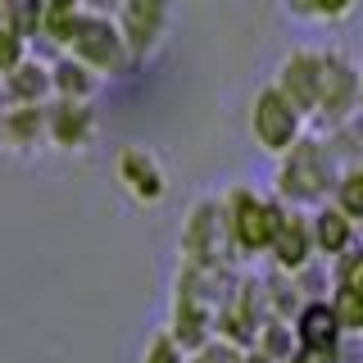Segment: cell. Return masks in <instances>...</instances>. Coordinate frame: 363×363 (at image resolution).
<instances>
[{"label":"cell","instance_id":"6da1fadb","mask_svg":"<svg viewBox=\"0 0 363 363\" xmlns=\"http://www.w3.org/2000/svg\"><path fill=\"white\" fill-rule=\"evenodd\" d=\"M295 132H300V109H295L277 86L259 91V100H255V136L259 141H264L268 150H286L295 141Z\"/></svg>","mask_w":363,"mask_h":363},{"label":"cell","instance_id":"7a4b0ae2","mask_svg":"<svg viewBox=\"0 0 363 363\" xmlns=\"http://www.w3.org/2000/svg\"><path fill=\"white\" fill-rule=\"evenodd\" d=\"M68 50L86 68H113L123 60V41L105 18H77V32H73V41H68Z\"/></svg>","mask_w":363,"mask_h":363},{"label":"cell","instance_id":"3957f363","mask_svg":"<svg viewBox=\"0 0 363 363\" xmlns=\"http://www.w3.org/2000/svg\"><path fill=\"white\" fill-rule=\"evenodd\" d=\"M91 132H96V118H91V109L82 100H60V105H50V113H45V136L60 150H82L91 141Z\"/></svg>","mask_w":363,"mask_h":363},{"label":"cell","instance_id":"277c9868","mask_svg":"<svg viewBox=\"0 0 363 363\" xmlns=\"http://www.w3.org/2000/svg\"><path fill=\"white\" fill-rule=\"evenodd\" d=\"M277 91L295 109H313L318 96H323V60H318V55H291L286 68H281V86Z\"/></svg>","mask_w":363,"mask_h":363},{"label":"cell","instance_id":"5b68a950","mask_svg":"<svg viewBox=\"0 0 363 363\" xmlns=\"http://www.w3.org/2000/svg\"><path fill=\"white\" fill-rule=\"evenodd\" d=\"M277 218H281V213L268 209V204H259L255 196H236L232 200V232H236V241H241L245 250H264L272 241Z\"/></svg>","mask_w":363,"mask_h":363},{"label":"cell","instance_id":"8992f818","mask_svg":"<svg viewBox=\"0 0 363 363\" xmlns=\"http://www.w3.org/2000/svg\"><path fill=\"white\" fill-rule=\"evenodd\" d=\"M164 28V0H123V32L136 55H145Z\"/></svg>","mask_w":363,"mask_h":363},{"label":"cell","instance_id":"52a82bcc","mask_svg":"<svg viewBox=\"0 0 363 363\" xmlns=\"http://www.w3.org/2000/svg\"><path fill=\"white\" fill-rule=\"evenodd\" d=\"M118 177H123V186H128L136 200H159V191H164V173L155 168V159L145 150H123Z\"/></svg>","mask_w":363,"mask_h":363},{"label":"cell","instance_id":"ba28073f","mask_svg":"<svg viewBox=\"0 0 363 363\" xmlns=\"http://www.w3.org/2000/svg\"><path fill=\"white\" fill-rule=\"evenodd\" d=\"M0 82H5L9 105H41L45 91H50V73H45L41 64H32V60H18Z\"/></svg>","mask_w":363,"mask_h":363},{"label":"cell","instance_id":"9c48e42d","mask_svg":"<svg viewBox=\"0 0 363 363\" xmlns=\"http://www.w3.org/2000/svg\"><path fill=\"white\" fill-rule=\"evenodd\" d=\"M350 100H354V68H345L336 55H327L323 60V96H318V105L340 113Z\"/></svg>","mask_w":363,"mask_h":363},{"label":"cell","instance_id":"30bf717a","mask_svg":"<svg viewBox=\"0 0 363 363\" xmlns=\"http://www.w3.org/2000/svg\"><path fill=\"white\" fill-rule=\"evenodd\" d=\"M272 250H277V264L286 268H300L304 255H309V232H304L300 218H277V227H272Z\"/></svg>","mask_w":363,"mask_h":363},{"label":"cell","instance_id":"8fae6325","mask_svg":"<svg viewBox=\"0 0 363 363\" xmlns=\"http://www.w3.org/2000/svg\"><path fill=\"white\" fill-rule=\"evenodd\" d=\"M50 86L60 91L64 100H86L91 86H96V77H91V68L82 60H60L50 68Z\"/></svg>","mask_w":363,"mask_h":363},{"label":"cell","instance_id":"7c38bea8","mask_svg":"<svg viewBox=\"0 0 363 363\" xmlns=\"http://www.w3.org/2000/svg\"><path fill=\"white\" fill-rule=\"evenodd\" d=\"M45 18V0H5V28L28 41Z\"/></svg>","mask_w":363,"mask_h":363},{"label":"cell","instance_id":"4fadbf2b","mask_svg":"<svg viewBox=\"0 0 363 363\" xmlns=\"http://www.w3.org/2000/svg\"><path fill=\"white\" fill-rule=\"evenodd\" d=\"M304 340H309L313 350H327L336 340V313L332 309H304Z\"/></svg>","mask_w":363,"mask_h":363},{"label":"cell","instance_id":"5bb4252c","mask_svg":"<svg viewBox=\"0 0 363 363\" xmlns=\"http://www.w3.org/2000/svg\"><path fill=\"white\" fill-rule=\"evenodd\" d=\"M345 241H350V218L345 213H323V218H318V245L323 250H345Z\"/></svg>","mask_w":363,"mask_h":363},{"label":"cell","instance_id":"9a60e30c","mask_svg":"<svg viewBox=\"0 0 363 363\" xmlns=\"http://www.w3.org/2000/svg\"><path fill=\"white\" fill-rule=\"evenodd\" d=\"M354 0H291L295 14H318V18H340Z\"/></svg>","mask_w":363,"mask_h":363},{"label":"cell","instance_id":"2e32d148","mask_svg":"<svg viewBox=\"0 0 363 363\" xmlns=\"http://www.w3.org/2000/svg\"><path fill=\"white\" fill-rule=\"evenodd\" d=\"M336 309H340V318H345L350 327H359V332H363V286H345Z\"/></svg>","mask_w":363,"mask_h":363},{"label":"cell","instance_id":"e0dca14e","mask_svg":"<svg viewBox=\"0 0 363 363\" xmlns=\"http://www.w3.org/2000/svg\"><path fill=\"white\" fill-rule=\"evenodd\" d=\"M340 204H345L350 218H363V173L345 177V186H340Z\"/></svg>","mask_w":363,"mask_h":363},{"label":"cell","instance_id":"ac0fdd59","mask_svg":"<svg viewBox=\"0 0 363 363\" xmlns=\"http://www.w3.org/2000/svg\"><path fill=\"white\" fill-rule=\"evenodd\" d=\"M150 363H177V345L168 336H159L155 345H150Z\"/></svg>","mask_w":363,"mask_h":363},{"label":"cell","instance_id":"d6986e66","mask_svg":"<svg viewBox=\"0 0 363 363\" xmlns=\"http://www.w3.org/2000/svg\"><path fill=\"white\" fill-rule=\"evenodd\" d=\"M196 363H236V354H232V350H223V345H213V350H204Z\"/></svg>","mask_w":363,"mask_h":363},{"label":"cell","instance_id":"ffe728a7","mask_svg":"<svg viewBox=\"0 0 363 363\" xmlns=\"http://www.w3.org/2000/svg\"><path fill=\"white\" fill-rule=\"evenodd\" d=\"M345 286H363V255H359V264L350 268V281H345Z\"/></svg>","mask_w":363,"mask_h":363},{"label":"cell","instance_id":"44dd1931","mask_svg":"<svg viewBox=\"0 0 363 363\" xmlns=\"http://www.w3.org/2000/svg\"><path fill=\"white\" fill-rule=\"evenodd\" d=\"M0 145H5V109H0Z\"/></svg>","mask_w":363,"mask_h":363},{"label":"cell","instance_id":"7402d4cb","mask_svg":"<svg viewBox=\"0 0 363 363\" xmlns=\"http://www.w3.org/2000/svg\"><path fill=\"white\" fill-rule=\"evenodd\" d=\"M0 28H5V0H0Z\"/></svg>","mask_w":363,"mask_h":363}]
</instances>
